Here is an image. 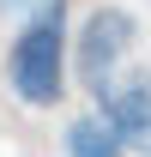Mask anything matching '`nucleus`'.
<instances>
[{"label":"nucleus","instance_id":"obj_1","mask_svg":"<svg viewBox=\"0 0 151 157\" xmlns=\"http://www.w3.org/2000/svg\"><path fill=\"white\" fill-rule=\"evenodd\" d=\"M60 18H67V0H42L6 55V78L30 109H55L67 91V24Z\"/></svg>","mask_w":151,"mask_h":157},{"label":"nucleus","instance_id":"obj_2","mask_svg":"<svg viewBox=\"0 0 151 157\" xmlns=\"http://www.w3.org/2000/svg\"><path fill=\"white\" fill-rule=\"evenodd\" d=\"M133 36H139V24H133L127 6H103V12H91L85 36H79V73H85V85H91L97 97L121 78V55L133 48Z\"/></svg>","mask_w":151,"mask_h":157},{"label":"nucleus","instance_id":"obj_3","mask_svg":"<svg viewBox=\"0 0 151 157\" xmlns=\"http://www.w3.org/2000/svg\"><path fill=\"white\" fill-rule=\"evenodd\" d=\"M97 103H103V121L121 133V151L151 157V73H139V78H115Z\"/></svg>","mask_w":151,"mask_h":157},{"label":"nucleus","instance_id":"obj_4","mask_svg":"<svg viewBox=\"0 0 151 157\" xmlns=\"http://www.w3.org/2000/svg\"><path fill=\"white\" fill-rule=\"evenodd\" d=\"M67 157H121V133L103 115H79L67 127Z\"/></svg>","mask_w":151,"mask_h":157}]
</instances>
